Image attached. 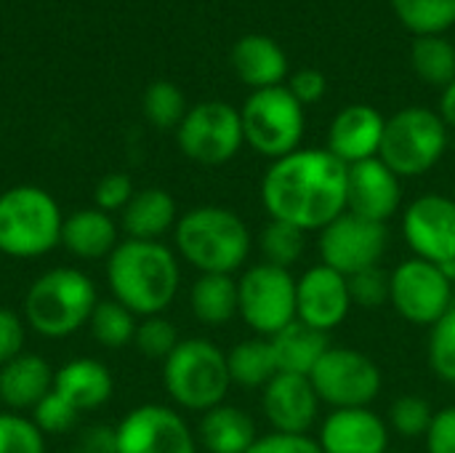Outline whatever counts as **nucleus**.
<instances>
[{
  "label": "nucleus",
  "instance_id": "obj_25",
  "mask_svg": "<svg viewBox=\"0 0 455 453\" xmlns=\"http://www.w3.org/2000/svg\"><path fill=\"white\" fill-rule=\"evenodd\" d=\"M232 67H235L237 77L256 91L283 85V80L288 75L285 51L267 35L240 37L232 48Z\"/></svg>",
  "mask_w": 455,
  "mask_h": 453
},
{
  "label": "nucleus",
  "instance_id": "obj_29",
  "mask_svg": "<svg viewBox=\"0 0 455 453\" xmlns=\"http://www.w3.org/2000/svg\"><path fill=\"white\" fill-rule=\"evenodd\" d=\"M227 368H229L232 384L243 390H264L277 376V363H275L269 339L253 336V339L237 342L227 352Z\"/></svg>",
  "mask_w": 455,
  "mask_h": 453
},
{
  "label": "nucleus",
  "instance_id": "obj_12",
  "mask_svg": "<svg viewBox=\"0 0 455 453\" xmlns=\"http://www.w3.org/2000/svg\"><path fill=\"white\" fill-rule=\"evenodd\" d=\"M243 120L232 104L203 101L192 107L179 125L181 152L200 166H224L243 147Z\"/></svg>",
  "mask_w": 455,
  "mask_h": 453
},
{
  "label": "nucleus",
  "instance_id": "obj_41",
  "mask_svg": "<svg viewBox=\"0 0 455 453\" xmlns=\"http://www.w3.org/2000/svg\"><path fill=\"white\" fill-rule=\"evenodd\" d=\"M133 182L125 176V174H107L96 182V190H93V203L99 211L104 214H115V211H123L128 206V200L133 198Z\"/></svg>",
  "mask_w": 455,
  "mask_h": 453
},
{
  "label": "nucleus",
  "instance_id": "obj_19",
  "mask_svg": "<svg viewBox=\"0 0 455 453\" xmlns=\"http://www.w3.org/2000/svg\"><path fill=\"white\" fill-rule=\"evenodd\" d=\"M389 425L371 409H339L320 422L323 453H389Z\"/></svg>",
  "mask_w": 455,
  "mask_h": 453
},
{
  "label": "nucleus",
  "instance_id": "obj_43",
  "mask_svg": "<svg viewBox=\"0 0 455 453\" xmlns=\"http://www.w3.org/2000/svg\"><path fill=\"white\" fill-rule=\"evenodd\" d=\"M248 453H323L315 438L309 435H285V433H269L253 443Z\"/></svg>",
  "mask_w": 455,
  "mask_h": 453
},
{
  "label": "nucleus",
  "instance_id": "obj_9",
  "mask_svg": "<svg viewBox=\"0 0 455 453\" xmlns=\"http://www.w3.org/2000/svg\"><path fill=\"white\" fill-rule=\"evenodd\" d=\"M237 315L264 339L296 320V278L275 264H253L237 278Z\"/></svg>",
  "mask_w": 455,
  "mask_h": 453
},
{
  "label": "nucleus",
  "instance_id": "obj_31",
  "mask_svg": "<svg viewBox=\"0 0 455 453\" xmlns=\"http://www.w3.org/2000/svg\"><path fill=\"white\" fill-rule=\"evenodd\" d=\"M307 235L309 232L299 230L288 222L269 219L259 232V251H261L267 264L291 270L307 254Z\"/></svg>",
  "mask_w": 455,
  "mask_h": 453
},
{
  "label": "nucleus",
  "instance_id": "obj_3",
  "mask_svg": "<svg viewBox=\"0 0 455 453\" xmlns=\"http://www.w3.org/2000/svg\"><path fill=\"white\" fill-rule=\"evenodd\" d=\"M173 240L200 275H235L251 256L253 235L243 216L224 206H197L179 216Z\"/></svg>",
  "mask_w": 455,
  "mask_h": 453
},
{
  "label": "nucleus",
  "instance_id": "obj_33",
  "mask_svg": "<svg viewBox=\"0 0 455 453\" xmlns=\"http://www.w3.org/2000/svg\"><path fill=\"white\" fill-rule=\"evenodd\" d=\"M392 5L416 35H443L455 24V0H392Z\"/></svg>",
  "mask_w": 455,
  "mask_h": 453
},
{
  "label": "nucleus",
  "instance_id": "obj_7",
  "mask_svg": "<svg viewBox=\"0 0 455 453\" xmlns=\"http://www.w3.org/2000/svg\"><path fill=\"white\" fill-rule=\"evenodd\" d=\"M448 125L427 107H405L395 112L384 125L379 158L400 176H424L445 155Z\"/></svg>",
  "mask_w": 455,
  "mask_h": 453
},
{
  "label": "nucleus",
  "instance_id": "obj_38",
  "mask_svg": "<svg viewBox=\"0 0 455 453\" xmlns=\"http://www.w3.org/2000/svg\"><path fill=\"white\" fill-rule=\"evenodd\" d=\"M179 331L176 326L163 318V315H152V318H141L139 326H136V336H133V344L141 355L152 358V360H165L176 344H179Z\"/></svg>",
  "mask_w": 455,
  "mask_h": 453
},
{
  "label": "nucleus",
  "instance_id": "obj_35",
  "mask_svg": "<svg viewBox=\"0 0 455 453\" xmlns=\"http://www.w3.org/2000/svg\"><path fill=\"white\" fill-rule=\"evenodd\" d=\"M427 358H429L432 374L440 382L455 384V299L445 310V315L429 328Z\"/></svg>",
  "mask_w": 455,
  "mask_h": 453
},
{
  "label": "nucleus",
  "instance_id": "obj_37",
  "mask_svg": "<svg viewBox=\"0 0 455 453\" xmlns=\"http://www.w3.org/2000/svg\"><path fill=\"white\" fill-rule=\"evenodd\" d=\"M0 453H45V435L29 417L0 411Z\"/></svg>",
  "mask_w": 455,
  "mask_h": 453
},
{
  "label": "nucleus",
  "instance_id": "obj_32",
  "mask_svg": "<svg viewBox=\"0 0 455 453\" xmlns=\"http://www.w3.org/2000/svg\"><path fill=\"white\" fill-rule=\"evenodd\" d=\"M136 326H139L136 315L115 299L99 302L88 320L91 336L96 339V344L107 350H123L125 344H133Z\"/></svg>",
  "mask_w": 455,
  "mask_h": 453
},
{
  "label": "nucleus",
  "instance_id": "obj_36",
  "mask_svg": "<svg viewBox=\"0 0 455 453\" xmlns=\"http://www.w3.org/2000/svg\"><path fill=\"white\" fill-rule=\"evenodd\" d=\"M435 409L427 398L421 395H400L392 409H389V430L397 433L400 438L416 441V438H427L432 419H435Z\"/></svg>",
  "mask_w": 455,
  "mask_h": 453
},
{
  "label": "nucleus",
  "instance_id": "obj_46",
  "mask_svg": "<svg viewBox=\"0 0 455 453\" xmlns=\"http://www.w3.org/2000/svg\"><path fill=\"white\" fill-rule=\"evenodd\" d=\"M440 117L445 120V125L455 128V80L443 91V99H440Z\"/></svg>",
  "mask_w": 455,
  "mask_h": 453
},
{
  "label": "nucleus",
  "instance_id": "obj_23",
  "mask_svg": "<svg viewBox=\"0 0 455 453\" xmlns=\"http://www.w3.org/2000/svg\"><path fill=\"white\" fill-rule=\"evenodd\" d=\"M179 222L176 200L168 190L147 187L136 190L128 206L120 211V227L131 240H160Z\"/></svg>",
  "mask_w": 455,
  "mask_h": 453
},
{
  "label": "nucleus",
  "instance_id": "obj_39",
  "mask_svg": "<svg viewBox=\"0 0 455 453\" xmlns=\"http://www.w3.org/2000/svg\"><path fill=\"white\" fill-rule=\"evenodd\" d=\"M347 283H349V296H352V304L355 307L379 310V307L389 304V296H392V272H387L381 264L349 275Z\"/></svg>",
  "mask_w": 455,
  "mask_h": 453
},
{
  "label": "nucleus",
  "instance_id": "obj_22",
  "mask_svg": "<svg viewBox=\"0 0 455 453\" xmlns=\"http://www.w3.org/2000/svg\"><path fill=\"white\" fill-rule=\"evenodd\" d=\"M53 374L45 358L21 352L0 368V403L16 414L32 411L53 390Z\"/></svg>",
  "mask_w": 455,
  "mask_h": 453
},
{
  "label": "nucleus",
  "instance_id": "obj_11",
  "mask_svg": "<svg viewBox=\"0 0 455 453\" xmlns=\"http://www.w3.org/2000/svg\"><path fill=\"white\" fill-rule=\"evenodd\" d=\"M453 299L455 283L443 272L440 264L413 256L392 270L389 304L397 310L403 320L413 326L432 328L453 304Z\"/></svg>",
  "mask_w": 455,
  "mask_h": 453
},
{
  "label": "nucleus",
  "instance_id": "obj_14",
  "mask_svg": "<svg viewBox=\"0 0 455 453\" xmlns=\"http://www.w3.org/2000/svg\"><path fill=\"white\" fill-rule=\"evenodd\" d=\"M115 453H197V438L176 409L147 403L115 427Z\"/></svg>",
  "mask_w": 455,
  "mask_h": 453
},
{
  "label": "nucleus",
  "instance_id": "obj_40",
  "mask_svg": "<svg viewBox=\"0 0 455 453\" xmlns=\"http://www.w3.org/2000/svg\"><path fill=\"white\" fill-rule=\"evenodd\" d=\"M29 414H32L29 419L35 422V427H37L43 435H64V433H69V430L77 425V419H80V411H77L75 406H69L56 390H51Z\"/></svg>",
  "mask_w": 455,
  "mask_h": 453
},
{
  "label": "nucleus",
  "instance_id": "obj_4",
  "mask_svg": "<svg viewBox=\"0 0 455 453\" xmlns=\"http://www.w3.org/2000/svg\"><path fill=\"white\" fill-rule=\"evenodd\" d=\"M99 294L93 280L75 267L43 272L24 296V323L45 339H64L88 326Z\"/></svg>",
  "mask_w": 455,
  "mask_h": 453
},
{
  "label": "nucleus",
  "instance_id": "obj_5",
  "mask_svg": "<svg viewBox=\"0 0 455 453\" xmlns=\"http://www.w3.org/2000/svg\"><path fill=\"white\" fill-rule=\"evenodd\" d=\"M163 387L184 411L205 414L221 406L232 387L227 352L203 336L181 339L163 360Z\"/></svg>",
  "mask_w": 455,
  "mask_h": 453
},
{
  "label": "nucleus",
  "instance_id": "obj_24",
  "mask_svg": "<svg viewBox=\"0 0 455 453\" xmlns=\"http://www.w3.org/2000/svg\"><path fill=\"white\" fill-rule=\"evenodd\" d=\"M117 224L109 214L93 208H80L64 216L61 224V246L85 262L109 259V254L117 248Z\"/></svg>",
  "mask_w": 455,
  "mask_h": 453
},
{
  "label": "nucleus",
  "instance_id": "obj_16",
  "mask_svg": "<svg viewBox=\"0 0 455 453\" xmlns=\"http://www.w3.org/2000/svg\"><path fill=\"white\" fill-rule=\"evenodd\" d=\"M352 307L349 283L341 272L315 264L296 278V320L331 334L347 320Z\"/></svg>",
  "mask_w": 455,
  "mask_h": 453
},
{
  "label": "nucleus",
  "instance_id": "obj_26",
  "mask_svg": "<svg viewBox=\"0 0 455 453\" xmlns=\"http://www.w3.org/2000/svg\"><path fill=\"white\" fill-rule=\"evenodd\" d=\"M256 435V422L237 406L221 403L203 414L197 427V443L208 453H248Z\"/></svg>",
  "mask_w": 455,
  "mask_h": 453
},
{
  "label": "nucleus",
  "instance_id": "obj_30",
  "mask_svg": "<svg viewBox=\"0 0 455 453\" xmlns=\"http://www.w3.org/2000/svg\"><path fill=\"white\" fill-rule=\"evenodd\" d=\"M411 64L424 83L448 88L455 80V45L443 35H419L411 48Z\"/></svg>",
  "mask_w": 455,
  "mask_h": 453
},
{
  "label": "nucleus",
  "instance_id": "obj_15",
  "mask_svg": "<svg viewBox=\"0 0 455 453\" xmlns=\"http://www.w3.org/2000/svg\"><path fill=\"white\" fill-rule=\"evenodd\" d=\"M403 238L413 256L432 264L455 259V198L427 192L416 198L403 214Z\"/></svg>",
  "mask_w": 455,
  "mask_h": 453
},
{
  "label": "nucleus",
  "instance_id": "obj_13",
  "mask_svg": "<svg viewBox=\"0 0 455 453\" xmlns=\"http://www.w3.org/2000/svg\"><path fill=\"white\" fill-rule=\"evenodd\" d=\"M389 246L387 224H376L344 211L317 232L320 264L341 272L344 278L379 267Z\"/></svg>",
  "mask_w": 455,
  "mask_h": 453
},
{
  "label": "nucleus",
  "instance_id": "obj_44",
  "mask_svg": "<svg viewBox=\"0 0 455 453\" xmlns=\"http://www.w3.org/2000/svg\"><path fill=\"white\" fill-rule=\"evenodd\" d=\"M424 443L427 453H455V406H445L435 414Z\"/></svg>",
  "mask_w": 455,
  "mask_h": 453
},
{
  "label": "nucleus",
  "instance_id": "obj_18",
  "mask_svg": "<svg viewBox=\"0 0 455 453\" xmlns=\"http://www.w3.org/2000/svg\"><path fill=\"white\" fill-rule=\"evenodd\" d=\"M320 398L309 382V376L277 374L261 390V409L272 427V433L285 435H307L320 414Z\"/></svg>",
  "mask_w": 455,
  "mask_h": 453
},
{
  "label": "nucleus",
  "instance_id": "obj_20",
  "mask_svg": "<svg viewBox=\"0 0 455 453\" xmlns=\"http://www.w3.org/2000/svg\"><path fill=\"white\" fill-rule=\"evenodd\" d=\"M387 120L379 109L368 104H349L344 107L328 131V152L336 155L347 168L371 158H379L381 139H384Z\"/></svg>",
  "mask_w": 455,
  "mask_h": 453
},
{
  "label": "nucleus",
  "instance_id": "obj_21",
  "mask_svg": "<svg viewBox=\"0 0 455 453\" xmlns=\"http://www.w3.org/2000/svg\"><path fill=\"white\" fill-rule=\"evenodd\" d=\"M53 390L80 414H88L109 403L115 392V382L101 360L75 358L53 374Z\"/></svg>",
  "mask_w": 455,
  "mask_h": 453
},
{
  "label": "nucleus",
  "instance_id": "obj_1",
  "mask_svg": "<svg viewBox=\"0 0 455 453\" xmlns=\"http://www.w3.org/2000/svg\"><path fill=\"white\" fill-rule=\"evenodd\" d=\"M349 168L328 150H296L272 160L261 179V203L269 219L304 232H320L347 211Z\"/></svg>",
  "mask_w": 455,
  "mask_h": 453
},
{
  "label": "nucleus",
  "instance_id": "obj_34",
  "mask_svg": "<svg viewBox=\"0 0 455 453\" xmlns=\"http://www.w3.org/2000/svg\"><path fill=\"white\" fill-rule=\"evenodd\" d=\"M187 112V99L179 85L157 80L144 91V115L155 128H179Z\"/></svg>",
  "mask_w": 455,
  "mask_h": 453
},
{
  "label": "nucleus",
  "instance_id": "obj_10",
  "mask_svg": "<svg viewBox=\"0 0 455 453\" xmlns=\"http://www.w3.org/2000/svg\"><path fill=\"white\" fill-rule=\"evenodd\" d=\"M320 403L339 409H371L384 379L376 360L352 347H331L309 374Z\"/></svg>",
  "mask_w": 455,
  "mask_h": 453
},
{
  "label": "nucleus",
  "instance_id": "obj_8",
  "mask_svg": "<svg viewBox=\"0 0 455 453\" xmlns=\"http://www.w3.org/2000/svg\"><path fill=\"white\" fill-rule=\"evenodd\" d=\"M245 144L269 160H280L299 150L304 136V107L288 85L253 91L240 112Z\"/></svg>",
  "mask_w": 455,
  "mask_h": 453
},
{
  "label": "nucleus",
  "instance_id": "obj_42",
  "mask_svg": "<svg viewBox=\"0 0 455 453\" xmlns=\"http://www.w3.org/2000/svg\"><path fill=\"white\" fill-rule=\"evenodd\" d=\"M24 326L27 323L19 312L0 307V368L24 352V339H27Z\"/></svg>",
  "mask_w": 455,
  "mask_h": 453
},
{
  "label": "nucleus",
  "instance_id": "obj_6",
  "mask_svg": "<svg viewBox=\"0 0 455 453\" xmlns=\"http://www.w3.org/2000/svg\"><path fill=\"white\" fill-rule=\"evenodd\" d=\"M61 208L35 184H19L0 195V254L37 259L61 246Z\"/></svg>",
  "mask_w": 455,
  "mask_h": 453
},
{
  "label": "nucleus",
  "instance_id": "obj_47",
  "mask_svg": "<svg viewBox=\"0 0 455 453\" xmlns=\"http://www.w3.org/2000/svg\"><path fill=\"white\" fill-rule=\"evenodd\" d=\"M72 453H85V451H72Z\"/></svg>",
  "mask_w": 455,
  "mask_h": 453
},
{
  "label": "nucleus",
  "instance_id": "obj_27",
  "mask_svg": "<svg viewBox=\"0 0 455 453\" xmlns=\"http://www.w3.org/2000/svg\"><path fill=\"white\" fill-rule=\"evenodd\" d=\"M277 374H296V376H309L317 360L333 347L331 334H323L301 320H293L285 326L280 334L269 339Z\"/></svg>",
  "mask_w": 455,
  "mask_h": 453
},
{
  "label": "nucleus",
  "instance_id": "obj_2",
  "mask_svg": "<svg viewBox=\"0 0 455 453\" xmlns=\"http://www.w3.org/2000/svg\"><path fill=\"white\" fill-rule=\"evenodd\" d=\"M112 299L136 318L163 315L181 286L176 254L160 240H120L107 259Z\"/></svg>",
  "mask_w": 455,
  "mask_h": 453
},
{
  "label": "nucleus",
  "instance_id": "obj_28",
  "mask_svg": "<svg viewBox=\"0 0 455 453\" xmlns=\"http://www.w3.org/2000/svg\"><path fill=\"white\" fill-rule=\"evenodd\" d=\"M189 310L203 326L219 328L237 318V280L235 275H200L189 291Z\"/></svg>",
  "mask_w": 455,
  "mask_h": 453
},
{
  "label": "nucleus",
  "instance_id": "obj_45",
  "mask_svg": "<svg viewBox=\"0 0 455 453\" xmlns=\"http://www.w3.org/2000/svg\"><path fill=\"white\" fill-rule=\"evenodd\" d=\"M288 91L296 96V101H299L301 107H309V104H317V101L325 96L328 80H325V75H323L320 69L307 67V69H299V72L291 77Z\"/></svg>",
  "mask_w": 455,
  "mask_h": 453
},
{
  "label": "nucleus",
  "instance_id": "obj_17",
  "mask_svg": "<svg viewBox=\"0 0 455 453\" xmlns=\"http://www.w3.org/2000/svg\"><path fill=\"white\" fill-rule=\"evenodd\" d=\"M403 203V184L400 176L381 160L371 158L363 163L349 166V187H347V211L387 224Z\"/></svg>",
  "mask_w": 455,
  "mask_h": 453
}]
</instances>
